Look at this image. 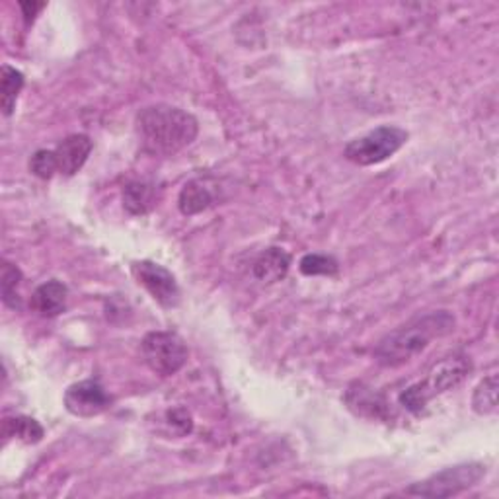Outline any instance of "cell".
Masks as SVG:
<instances>
[{
	"label": "cell",
	"mask_w": 499,
	"mask_h": 499,
	"mask_svg": "<svg viewBox=\"0 0 499 499\" xmlns=\"http://www.w3.org/2000/svg\"><path fill=\"white\" fill-rule=\"evenodd\" d=\"M0 287H3V301L6 306L14 308H20V297H18V285L22 281V271L14 266V263L10 261H5L3 263V275H0Z\"/></svg>",
	"instance_id": "18"
},
{
	"label": "cell",
	"mask_w": 499,
	"mask_h": 499,
	"mask_svg": "<svg viewBox=\"0 0 499 499\" xmlns=\"http://www.w3.org/2000/svg\"><path fill=\"white\" fill-rule=\"evenodd\" d=\"M457 320L447 311L416 316L404 326L387 334L375 347V359L383 366H400L418 357L433 340L454 330Z\"/></svg>",
	"instance_id": "2"
},
{
	"label": "cell",
	"mask_w": 499,
	"mask_h": 499,
	"mask_svg": "<svg viewBox=\"0 0 499 499\" xmlns=\"http://www.w3.org/2000/svg\"><path fill=\"white\" fill-rule=\"evenodd\" d=\"M497 390H499L497 375H490L480 380V385L472 394V409L478 416H492L497 412Z\"/></svg>",
	"instance_id": "16"
},
{
	"label": "cell",
	"mask_w": 499,
	"mask_h": 499,
	"mask_svg": "<svg viewBox=\"0 0 499 499\" xmlns=\"http://www.w3.org/2000/svg\"><path fill=\"white\" fill-rule=\"evenodd\" d=\"M141 351L149 369L160 377H172L187 363V347L172 332H149L143 337Z\"/></svg>",
	"instance_id": "6"
},
{
	"label": "cell",
	"mask_w": 499,
	"mask_h": 499,
	"mask_svg": "<svg viewBox=\"0 0 499 499\" xmlns=\"http://www.w3.org/2000/svg\"><path fill=\"white\" fill-rule=\"evenodd\" d=\"M158 205V189L151 182H129L123 187V207L129 215H146Z\"/></svg>",
	"instance_id": "12"
},
{
	"label": "cell",
	"mask_w": 499,
	"mask_h": 499,
	"mask_svg": "<svg viewBox=\"0 0 499 499\" xmlns=\"http://www.w3.org/2000/svg\"><path fill=\"white\" fill-rule=\"evenodd\" d=\"M472 371V363L466 356H451L443 361L433 365V369L428 373L418 385H412L402 392L400 404L412 414H421L435 396L454 390L462 380Z\"/></svg>",
	"instance_id": "3"
},
{
	"label": "cell",
	"mask_w": 499,
	"mask_h": 499,
	"mask_svg": "<svg viewBox=\"0 0 499 499\" xmlns=\"http://www.w3.org/2000/svg\"><path fill=\"white\" fill-rule=\"evenodd\" d=\"M29 172L37 175L39 180H51L58 172L55 151H46V149L36 151L34 156L29 158Z\"/></svg>",
	"instance_id": "20"
},
{
	"label": "cell",
	"mask_w": 499,
	"mask_h": 499,
	"mask_svg": "<svg viewBox=\"0 0 499 499\" xmlns=\"http://www.w3.org/2000/svg\"><path fill=\"white\" fill-rule=\"evenodd\" d=\"M168 419H170V425H174V428H180V433H189L192 431V418H189V414L186 412L184 408H178V409H172V412H168Z\"/></svg>",
	"instance_id": "21"
},
{
	"label": "cell",
	"mask_w": 499,
	"mask_h": 499,
	"mask_svg": "<svg viewBox=\"0 0 499 499\" xmlns=\"http://www.w3.org/2000/svg\"><path fill=\"white\" fill-rule=\"evenodd\" d=\"M69 299V289L65 283L51 279V281L41 283L29 299V308L41 318H55L65 313Z\"/></svg>",
	"instance_id": "10"
},
{
	"label": "cell",
	"mask_w": 499,
	"mask_h": 499,
	"mask_svg": "<svg viewBox=\"0 0 499 499\" xmlns=\"http://www.w3.org/2000/svg\"><path fill=\"white\" fill-rule=\"evenodd\" d=\"M137 135L143 149L154 156H174L192 144L199 135L196 117L168 104L146 106L137 113Z\"/></svg>",
	"instance_id": "1"
},
{
	"label": "cell",
	"mask_w": 499,
	"mask_h": 499,
	"mask_svg": "<svg viewBox=\"0 0 499 499\" xmlns=\"http://www.w3.org/2000/svg\"><path fill=\"white\" fill-rule=\"evenodd\" d=\"M301 273L313 277V275H335L340 270V263H337L332 256L324 254H306L299 263Z\"/></svg>",
	"instance_id": "19"
},
{
	"label": "cell",
	"mask_w": 499,
	"mask_h": 499,
	"mask_svg": "<svg viewBox=\"0 0 499 499\" xmlns=\"http://www.w3.org/2000/svg\"><path fill=\"white\" fill-rule=\"evenodd\" d=\"M133 275L137 283L151 292V297L165 308H174L180 304V287L175 277L160 263L143 260L133 263Z\"/></svg>",
	"instance_id": "7"
},
{
	"label": "cell",
	"mask_w": 499,
	"mask_h": 499,
	"mask_svg": "<svg viewBox=\"0 0 499 499\" xmlns=\"http://www.w3.org/2000/svg\"><path fill=\"white\" fill-rule=\"evenodd\" d=\"M289 268H291V256L283 248H268L266 252H261L258 260L254 261L252 273L258 281L271 285L285 279V275L289 273Z\"/></svg>",
	"instance_id": "11"
},
{
	"label": "cell",
	"mask_w": 499,
	"mask_h": 499,
	"mask_svg": "<svg viewBox=\"0 0 499 499\" xmlns=\"http://www.w3.org/2000/svg\"><path fill=\"white\" fill-rule=\"evenodd\" d=\"M43 435H46V431H43L39 421H36L34 418L14 416V418H5V421H3L5 441H8V439H12V437H16L27 445H34V443L41 441Z\"/></svg>",
	"instance_id": "14"
},
{
	"label": "cell",
	"mask_w": 499,
	"mask_h": 499,
	"mask_svg": "<svg viewBox=\"0 0 499 499\" xmlns=\"http://www.w3.org/2000/svg\"><path fill=\"white\" fill-rule=\"evenodd\" d=\"M483 476H486V466L480 462H464L435 472L428 480L412 483L406 494L421 497H452L474 488Z\"/></svg>",
	"instance_id": "5"
},
{
	"label": "cell",
	"mask_w": 499,
	"mask_h": 499,
	"mask_svg": "<svg viewBox=\"0 0 499 499\" xmlns=\"http://www.w3.org/2000/svg\"><path fill=\"white\" fill-rule=\"evenodd\" d=\"M24 88V75L18 70L14 69L10 65H5L3 70H0V104H3V111L5 115H12L14 113V108H16V101H18V96L22 92Z\"/></svg>",
	"instance_id": "15"
},
{
	"label": "cell",
	"mask_w": 499,
	"mask_h": 499,
	"mask_svg": "<svg viewBox=\"0 0 499 499\" xmlns=\"http://www.w3.org/2000/svg\"><path fill=\"white\" fill-rule=\"evenodd\" d=\"M65 408L69 414L77 418H94L104 414L111 406L110 394L98 380H80V383L70 385L65 392Z\"/></svg>",
	"instance_id": "8"
},
{
	"label": "cell",
	"mask_w": 499,
	"mask_h": 499,
	"mask_svg": "<svg viewBox=\"0 0 499 499\" xmlns=\"http://www.w3.org/2000/svg\"><path fill=\"white\" fill-rule=\"evenodd\" d=\"M213 203H215L213 192L207 187V184L201 182V180L187 182L182 187L180 197H178V207H180L182 215H186V217H194V215L207 211Z\"/></svg>",
	"instance_id": "13"
},
{
	"label": "cell",
	"mask_w": 499,
	"mask_h": 499,
	"mask_svg": "<svg viewBox=\"0 0 499 499\" xmlns=\"http://www.w3.org/2000/svg\"><path fill=\"white\" fill-rule=\"evenodd\" d=\"M408 131L394 127V125H383L377 127L369 133L354 139L345 144L344 156L357 166H375L385 163L392 154L398 153L402 146L408 143Z\"/></svg>",
	"instance_id": "4"
},
{
	"label": "cell",
	"mask_w": 499,
	"mask_h": 499,
	"mask_svg": "<svg viewBox=\"0 0 499 499\" xmlns=\"http://www.w3.org/2000/svg\"><path fill=\"white\" fill-rule=\"evenodd\" d=\"M20 8H22V16H24L26 24H29V22H34L39 10L46 8V3H22Z\"/></svg>",
	"instance_id": "22"
},
{
	"label": "cell",
	"mask_w": 499,
	"mask_h": 499,
	"mask_svg": "<svg viewBox=\"0 0 499 499\" xmlns=\"http://www.w3.org/2000/svg\"><path fill=\"white\" fill-rule=\"evenodd\" d=\"M92 146L94 144L90 137L82 133L69 135L65 141L58 143V146L55 149L58 174L75 175L86 165L88 156H90L92 153Z\"/></svg>",
	"instance_id": "9"
},
{
	"label": "cell",
	"mask_w": 499,
	"mask_h": 499,
	"mask_svg": "<svg viewBox=\"0 0 499 499\" xmlns=\"http://www.w3.org/2000/svg\"><path fill=\"white\" fill-rule=\"evenodd\" d=\"M347 402L351 408L357 406L359 414H366V409H369V414L373 418H385V408L387 404L378 398V396L371 390H365L363 387H359L357 390H349L347 394Z\"/></svg>",
	"instance_id": "17"
}]
</instances>
